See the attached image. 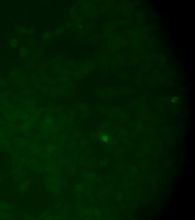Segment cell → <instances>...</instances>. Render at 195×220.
Masks as SVG:
<instances>
[{
    "label": "cell",
    "instance_id": "2",
    "mask_svg": "<svg viewBox=\"0 0 195 220\" xmlns=\"http://www.w3.org/2000/svg\"><path fill=\"white\" fill-rule=\"evenodd\" d=\"M19 74H20V73H19L18 70L15 68L11 71L10 76H11V78H15L18 76Z\"/></svg>",
    "mask_w": 195,
    "mask_h": 220
},
{
    "label": "cell",
    "instance_id": "5",
    "mask_svg": "<svg viewBox=\"0 0 195 220\" xmlns=\"http://www.w3.org/2000/svg\"><path fill=\"white\" fill-rule=\"evenodd\" d=\"M101 140L105 142H107L109 140V138L106 135H103L101 137Z\"/></svg>",
    "mask_w": 195,
    "mask_h": 220
},
{
    "label": "cell",
    "instance_id": "6",
    "mask_svg": "<svg viewBox=\"0 0 195 220\" xmlns=\"http://www.w3.org/2000/svg\"><path fill=\"white\" fill-rule=\"evenodd\" d=\"M6 85V83L4 79H0V86L2 87H4Z\"/></svg>",
    "mask_w": 195,
    "mask_h": 220
},
{
    "label": "cell",
    "instance_id": "4",
    "mask_svg": "<svg viewBox=\"0 0 195 220\" xmlns=\"http://www.w3.org/2000/svg\"><path fill=\"white\" fill-rule=\"evenodd\" d=\"M19 53L21 57H25L27 54V51L25 48L22 47L19 49Z\"/></svg>",
    "mask_w": 195,
    "mask_h": 220
},
{
    "label": "cell",
    "instance_id": "1",
    "mask_svg": "<svg viewBox=\"0 0 195 220\" xmlns=\"http://www.w3.org/2000/svg\"><path fill=\"white\" fill-rule=\"evenodd\" d=\"M28 185L26 181L22 183L19 186V190L20 192L21 193H24L26 191Z\"/></svg>",
    "mask_w": 195,
    "mask_h": 220
},
{
    "label": "cell",
    "instance_id": "8",
    "mask_svg": "<svg viewBox=\"0 0 195 220\" xmlns=\"http://www.w3.org/2000/svg\"><path fill=\"white\" fill-rule=\"evenodd\" d=\"M20 31L22 33L25 34L26 33V30L24 28H22L20 29Z\"/></svg>",
    "mask_w": 195,
    "mask_h": 220
},
{
    "label": "cell",
    "instance_id": "7",
    "mask_svg": "<svg viewBox=\"0 0 195 220\" xmlns=\"http://www.w3.org/2000/svg\"><path fill=\"white\" fill-rule=\"evenodd\" d=\"M171 101L173 103H177L178 102V101H179V98L177 97H173V98L171 99Z\"/></svg>",
    "mask_w": 195,
    "mask_h": 220
},
{
    "label": "cell",
    "instance_id": "3",
    "mask_svg": "<svg viewBox=\"0 0 195 220\" xmlns=\"http://www.w3.org/2000/svg\"><path fill=\"white\" fill-rule=\"evenodd\" d=\"M10 45L13 48H16L18 45V41L16 38H12L10 41Z\"/></svg>",
    "mask_w": 195,
    "mask_h": 220
}]
</instances>
